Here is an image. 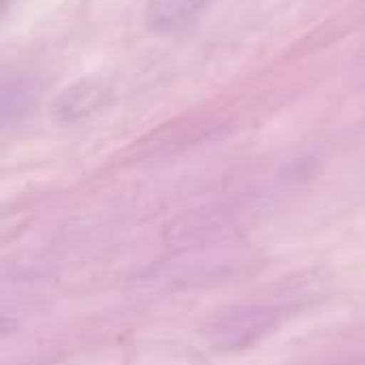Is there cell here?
<instances>
[{"instance_id": "obj_1", "label": "cell", "mask_w": 365, "mask_h": 365, "mask_svg": "<svg viewBox=\"0 0 365 365\" xmlns=\"http://www.w3.org/2000/svg\"><path fill=\"white\" fill-rule=\"evenodd\" d=\"M111 98V83L98 75H86L64 86L51 101L49 113L60 124H75L94 115Z\"/></svg>"}, {"instance_id": "obj_3", "label": "cell", "mask_w": 365, "mask_h": 365, "mask_svg": "<svg viewBox=\"0 0 365 365\" xmlns=\"http://www.w3.org/2000/svg\"><path fill=\"white\" fill-rule=\"evenodd\" d=\"M205 4L207 0H150L143 21L148 30L158 34L178 32L190 26L201 15Z\"/></svg>"}, {"instance_id": "obj_2", "label": "cell", "mask_w": 365, "mask_h": 365, "mask_svg": "<svg viewBox=\"0 0 365 365\" xmlns=\"http://www.w3.org/2000/svg\"><path fill=\"white\" fill-rule=\"evenodd\" d=\"M38 92H41V88H38V81L34 75L24 73V71L6 73L2 77V86H0L2 128H11V126L19 124L36 105Z\"/></svg>"}]
</instances>
